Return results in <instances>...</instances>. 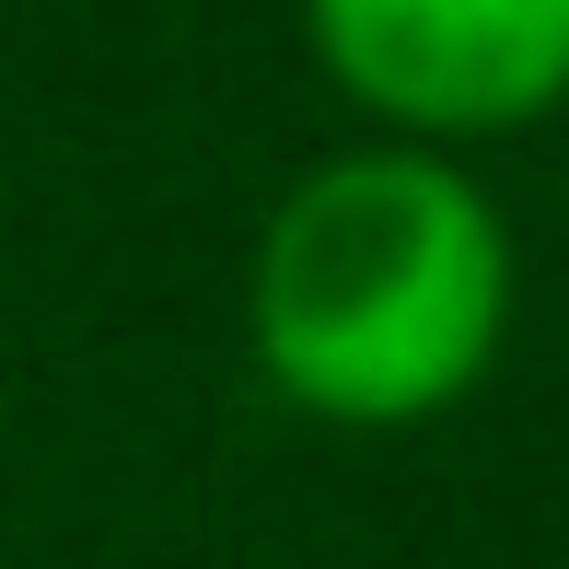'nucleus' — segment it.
Returning <instances> with one entry per match:
<instances>
[{
	"label": "nucleus",
	"mask_w": 569,
	"mask_h": 569,
	"mask_svg": "<svg viewBox=\"0 0 569 569\" xmlns=\"http://www.w3.org/2000/svg\"><path fill=\"white\" fill-rule=\"evenodd\" d=\"M511 221L453 151L360 140L315 163L244 256V349L279 407L326 430H430L500 372Z\"/></svg>",
	"instance_id": "f257e3e1"
},
{
	"label": "nucleus",
	"mask_w": 569,
	"mask_h": 569,
	"mask_svg": "<svg viewBox=\"0 0 569 569\" xmlns=\"http://www.w3.org/2000/svg\"><path fill=\"white\" fill-rule=\"evenodd\" d=\"M302 47L383 140H511L569 106V0H302Z\"/></svg>",
	"instance_id": "f03ea898"
}]
</instances>
